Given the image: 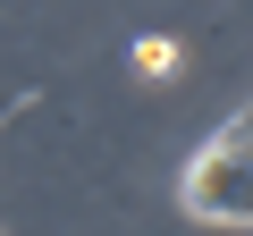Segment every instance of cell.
Wrapping results in <instances>:
<instances>
[{
    "label": "cell",
    "mask_w": 253,
    "mask_h": 236,
    "mask_svg": "<svg viewBox=\"0 0 253 236\" xmlns=\"http://www.w3.org/2000/svg\"><path fill=\"white\" fill-rule=\"evenodd\" d=\"M186 211H194V219H236V228H253V110L228 118V127L194 152V169H186Z\"/></svg>",
    "instance_id": "1"
},
{
    "label": "cell",
    "mask_w": 253,
    "mask_h": 236,
    "mask_svg": "<svg viewBox=\"0 0 253 236\" xmlns=\"http://www.w3.org/2000/svg\"><path fill=\"white\" fill-rule=\"evenodd\" d=\"M135 68H144V76H177V68H186V51H177L169 34H144V42H135Z\"/></svg>",
    "instance_id": "2"
}]
</instances>
